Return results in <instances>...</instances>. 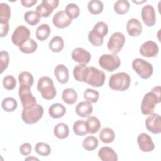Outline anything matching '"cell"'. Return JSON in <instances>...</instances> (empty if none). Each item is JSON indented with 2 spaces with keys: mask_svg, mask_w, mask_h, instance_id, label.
Here are the masks:
<instances>
[{
  "mask_svg": "<svg viewBox=\"0 0 161 161\" xmlns=\"http://www.w3.org/2000/svg\"><path fill=\"white\" fill-rule=\"evenodd\" d=\"M161 101L160 86H155L147 93L141 104V111L143 114L148 115L153 113L156 104Z\"/></svg>",
  "mask_w": 161,
  "mask_h": 161,
  "instance_id": "cell-1",
  "label": "cell"
},
{
  "mask_svg": "<svg viewBox=\"0 0 161 161\" xmlns=\"http://www.w3.org/2000/svg\"><path fill=\"white\" fill-rule=\"evenodd\" d=\"M106 75L103 70L94 67L86 66L82 75V82H86L94 87H99L103 86Z\"/></svg>",
  "mask_w": 161,
  "mask_h": 161,
  "instance_id": "cell-2",
  "label": "cell"
},
{
  "mask_svg": "<svg viewBox=\"0 0 161 161\" xmlns=\"http://www.w3.org/2000/svg\"><path fill=\"white\" fill-rule=\"evenodd\" d=\"M37 89L40 92L42 97L47 100L53 99L57 94L52 79L47 76L42 77L38 79Z\"/></svg>",
  "mask_w": 161,
  "mask_h": 161,
  "instance_id": "cell-3",
  "label": "cell"
},
{
  "mask_svg": "<svg viewBox=\"0 0 161 161\" xmlns=\"http://www.w3.org/2000/svg\"><path fill=\"white\" fill-rule=\"evenodd\" d=\"M131 82L130 75L126 72H118L111 75L109 86L113 90L124 91L128 89Z\"/></svg>",
  "mask_w": 161,
  "mask_h": 161,
  "instance_id": "cell-4",
  "label": "cell"
},
{
  "mask_svg": "<svg viewBox=\"0 0 161 161\" xmlns=\"http://www.w3.org/2000/svg\"><path fill=\"white\" fill-rule=\"evenodd\" d=\"M43 112V107L36 103L31 107L23 108L21 113V118L23 122L26 124H34L42 118Z\"/></svg>",
  "mask_w": 161,
  "mask_h": 161,
  "instance_id": "cell-5",
  "label": "cell"
},
{
  "mask_svg": "<svg viewBox=\"0 0 161 161\" xmlns=\"http://www.w3.org/2000/svg\"><path fill=\"white\" fill-rule=\"evenodd\" d=\"M132 67L138 75L143 79H147L153 74L152 65L142 58H136L132 62Z\"/></svg>",
  "mask_w": 161,
  "mask_h": 161,
  "instance_id": "cell-6",
  "label": "cell"
},
{
  "mask_svg": "<svg viewBox=\"0 0 161 161\" xmlns=\"http://www.w3.org/2000/svg\"><path fill=\"white\" fill-rule=\"evenodd\" d=\"M99 65L108 72H113L121 65V60L115 54H103L99 59Z\"/></svg>",
  "mask_w": 161,
  "mask_h": 161,
  "instance_id": "cell-7",
  "label": "cell"
},
{
  "mask_svg": "<svg viewBox=\"0 0 161 161\" xmlns=\"http://www.w3.org/2000/svg\"><path fill=\"white\" fill-rule=\"evenodd\" d=\"M125 43V37L121 32H115L110 36L107 46L109 51L116 55L122 49Z\"/></svg>",
  "mask_w": 161,
  "mask_h": 161,
  "instance_id": "cell-8",
  "label": "cell"
},
{
  "mask_svg": "<svg viewBox=\"0 0 161 161\" xmlns=\"http://www.w3.org/2000/svg\"><path fill=\"white\" fill-rule=\"evenodd\" d=\"M18 94L23 108H27L36 104V100L30 91V87L20 85Z\"/></svg>",
  "mask_w": 161,
  "mask_h": 161,
  "instance_id": "cell-9",
  "label": "cell"
},
{
  "mask_svg": "<svg viewBox=\"0 0 161 161\" xmlns=\"http://www.w3.org/2000/svg\"><path fill=\"white\" fill-rule=\"evenodd\" d=\"M58 0H43L36 8V12L40 17L47 18L58 6Z\"/></svg>",
  "mask_w": 161,
  "mask_h": 161,
  "instance_id": "cell-10",
  "label": "cell"
},
{
  "mask_svg": "<svg viewBox=\"0 0 161 161\" xmlns=\"http://www.w3.org/2000/svg\"><path fill=\"white\" fill-rule=\"evenodd\" d=\"M30 31L29 29L23 25H20L16 27L13 33L11 41L14 45L19 47L30 38Z\"/></svg>",
  "mask_w": 161,
  "mask_h": 161,
  "instance_id": "cell-11",
  "label": "cell"
},
{
  "mask_svg": "<svg viewBox=\"0 0 161 161\" xmlns=\"http://www.w3.org/2000/svg\"><path fill=\"white\" fill-rule=\"evenodd\" d=\"M145 127L150 132L158 134L161 132L160 116L157 113H151L145 119Z\"/></svg>",
  "mask_w": 161,
  "mask_h": 161,
  "instance_id": "cell-12",
  "label": "cell"
},
{
  "mask_svg": "<svg viewBox=\"0 0 161 161\" xmlns=\"http://www.w3.org/2000/svg\"><path fill=\"white\" fill-rule=\"evenodd\" d=\"M158 52L157 44L152 40L146 41L140 47V53L145 57H155Z\"/></svg>",
  "mask_w": 161,
  "mask_h": 161,
  "instance_id": "cell-13",
  "label": "cell"
},
{
  "mask_svg": "<svg viewBox=\"0 0 161 161\" xmlns=\"http://www.w3.org/2000/svg\"><path fill=\"white\" fill-rule=\"evenodd\" d=\"M142 18L144 23L148 26H152L155 24L156 16L154 8L150 4L144 6L141 11Z\"/></svg>",
  "mask_w": 161,
  "mask_h": 161,
  "instance_id": "cell-14",
  "label": "cell"
},
{
  "mask_svg": "<svg viewBox=\"0 0 161 161\" xmlns=\"http://www.w3.org/2000/svg\"><path fill=\"white\" fill-rule=\"evenodd\" d=\"M139 148L145 152H150L154 150L155 144L151 137L147 133H140L137 138Z\"/></svg>",
  "mask_w": 161,
  "mask_h": 161,
  "instance_id": "cell-15",
  "label": "cell"
},
{
  "mask_svg": "<svg viewBox=\"0 0 161 161\" xmlns=\"http://www.w3.org/2000/svg\"><path fill=\"white\" fill-rule=\"evenodd\" d=\"M70 19L64 11L57 12L52 18V22L55 26L58 28H64L68 27L72 23Z\"/></svg>",
  "mask_w": 161,
  "mask_h": 161,
  "instance_id": "cell-16",
  "label": "cell"
},
{
  "mask_svg": "<svg viewBox=\"0 0 161 161\" xmlns=\"http://www.w3.org/2000/svg\"><path fill=\"white\" fill-rule=\"evenodd\" d=\"M72 58L80 64H87L91 60L90 53L82 48H76L72 52Z\"/></svg>",
  "mask_w": 161,
  "mask_h": 161,
  "instance_id": "cell-17",
  "label": "cell"
},
{
  "mask_svg": "<svg viewBox=\"0 0 161 161\" xmlns=\"http://www.w3.org/2000/svg\"><path fill=\"white\" fill-rule=\"evenodd\" d=\"M126 30L131 36H138L142 32V25L138 19L131 18L127 23Z\"/></svg>",
  "mask_w": 161,
  "mask_h": 161,
  "instance_id": "cell-18",
  "label": "cell"
},
{
  "mask_svg": "<svg viewBox=\"0 0 161 161\" xmlns=\"http://www.w3.org/2000/svg\"><path fill=\"white\" fill-rule=\"evenodd\" d=\"M98 156L103 161H117L118 155L113 148L109 147H103L98 152Z\"/></svg>",
  "mask_w": 161,
  "mask_h": 161,
  "instance_id": "cell-19",
  "label": "cell"
},
{
  "mask_svg": "<svg viewBox=\"0 0 161 161\" xmlns=\"http://www.w3.org/2000/svg\"><path fill=\"white\" fill-rule=\"evenodd\" d=\"M55 76L60 84H66L69 80V70L63 64L57 65L54 69Z\"/></svg>",
  "mask_w": 161,
  "mask_h": 161,
  "instance_id": "cell-20",
  "label": "cell"
},
{
  "mask_svg": "<svg viewBox=\"0 0 161 161\" xmlns=\"http://www.w3.org/2000/svg\"><path fill=\"white\" fill-rule=\"evenodd\" d=\"M93 111V108L91 103L88 101H82L79 103L75 107L76 114L82 118L89 116Z\"/></svg>",
  "mask_w": 161,
  "mask_h": 161,
  "instance_id": "cell-21",
  "label": "cell"
},
{
  "mask_svg": "<svg viewBox=\"0 0 161 161\" xmlns=\"http://www.w3.org/2000/svg\"><path fill=\"white\" fill-rule=\"evenodd\" d=\"M66 113V108L60 103L52 104L48 109V113L53 118H62Z\"/></svg>",
  "mask_w": 161,
  "mask_h": 161,
  "instance_id": "cell-22",
  "label": "cell"
},
{
  "mask_svg": "<svg viewBox=\"0 0 161 161\" xmlns=\"http://www.w3.org/2000/svg\"><path fill=\"white\" fill-rule=\"evenodd\" d=\"M86 123V126L87 133L94 134L97 133L101 127V123L99 119L95 116L89 117Z\"/></svg>",
  "mask_w": 161,
  "mask_h": 161,
  "instance_id": "cell-23",
  "label": "cell"
},
{
  "mask_svg": "<svg viewBox=\"0 0 161 161\" xmlns=\"http://www.w3.org/2000/svg\"><path fill=\"white\" fill-rule=\"evenodd\" d=\"M62 100L68 104H74L77 100V93L72 88H67L63 91L62 94Z\"/></svg>",
  "mask_w": 161,
  "mask_h": 161,
  "instance_id": "cell-24",
  "label": "cell"
},
{
  "mask_svg": "<svg viewBox=\"0 0 161 161\" xmlns=\"http://www.w3.org/2000/svg\"><path fill=\"white\" fill-rule=\"evenodd\" d=\"M55 136L59 139H65L68 137L69 134V129L65 123H59L57 124L53 129Z\"/></svg>",
  "mask_w": 161,
  "mask_h": 161,
  "instance_id": "cell-25",
  "label": "cell"
},
{
  "mask_svg": "<svg viewBox=\"0 0 161 161\" xmlns=\"http://www.w3.org/2000/svg\"><path fill=\"white\" fill-rule=\"evenodd\" d=\"M18 47L19 50L23 53L29 54L32 53L36 50L38 48V44L33 39L30 38Z\"/></svg>",
  "mask_w": 161,
  "mask_h": 161,
  "instance_id": "cell-26",
  "label": "cell"
},
{
  "mask_svg": "<svg viewBox=\"0 0 161 161\" xmlns=\"http://www.w3.org/2000/svg\"><path fill=\"white\" fill-rule=\"evenodd\" d=\"M50 32L51 30L48 24H42L36 28V37L40 41H44L48 38Z\"/></svg>",
  "mask_w": 161,
  "mask_h": 161,
  "instance_id": "cell-27",
  "label": "cell"
},
{
  "mask_svg": "<svg viewBox=\"0 0 161 161\" xmlns=\"http://www.w3.org/2000/svg\"><path fill=\"white\" fill-rule=\"evenodd\" d=\"M115 138V133L113 129L110 128H104L99 133V138L101 141L104 143H111Z\"/></svg>",
  "mask_w": 161,
  "mask_h": 161,
  "instance_id": "cell-28",
  "label": "cell"
},
{
  "mask_svg": "<svg viewBox=\"0 0 161 161\" xmlns=\"http://www.w3.org/2000/svg\"><path fill=\"white\" fill-rule=\"evenodd\" d=\"M64 47V42L61 36H55L49 42V48L53 52H60Z\"/></svg>",
  "mask_w": 161,
  "mask_h": 161,
  "instance_id": "cell-29",
  "label": "cell"
},
{
  "mask_svg": "<svg viewBox=\"0 0 161 161\" xmlns=\"http://www.w3.org/2000/svg\"><path fill=\"white\" fill-rule=\"evenodd\" d=\"M88 40L94 46L99 47L103 43L104 36L101 33L92 29L88 34Z\"/></svg>",
  "mask_w": 161,
  "mask_h": 161,
  "instance_id": "cell-30",
  "label": "cell"
},
{
  "mask_svg": "<svg viewBox=\"0 0 161 161\" xmlns=\"http://www.w3.org/2000/svg\"><path fill=\"white\" fill-rule=\"evenodd\" d=\"M104 8V5L102 1L99 0H91L89 1L87 9L89 11L94 15L100 14Z\"/></svg>",
  "mask_w": 161,
  "mask_h": 161,
  "instance_id": "cell-31",
  "label": "cell"
},
{
  "mask_svg": "<svg viewBox=\"0 0 161 161\" xmlns=\"http://www.w3.org/2000/svg\"><path fill=\"white\" fill-rule=\"evenodd\" d=\"M98 140L93 136H87L82 142L83 148L87 151H92L95 150L98 146Z\"/></svg>",
  "mask_w": 161,
  "mask_h": 161,
  "instance_id": "cell-32",
  "label": "cell"
},
{
  "mask_svg": "<svg viewBox=\"0 0 161 161\" xmlns=\"http://www.w3.org/2000/svg\"><path fill=\"white\" fill-rule=\"evenodd\" d=\"M130 3L126 0H118L114 4V10L118 14L126 13L130 9Z\"/></svg>",
  "mask_w": 161,
  "mask_h": 161,
  "instance_id": "cell-33",
  "label": "cell"
},
{
  "mask_svg": "<svg viewBox=\"0 0 161 161\" xmlns=\"http://www.w3.org/2000/svg\"><path fill=\"white\" fill-rule=\"evenodd\" d=\"M18 80L20 83V85L26 86L30 87L33 86L34 82L32 74L27 71L22 72L19 74Z\"/></svg>",
  "mask_w": 161,
  "mask_h": 161,
  "instance_id": "cell-34",
  "label": "cell"
},
{
  "mask_svg": "<svg viewBox=\"0 0 161 161\" xmlns=\"http://www.w3.org/2000/svg\"><path fill=\"white\" fill-rule=\"evenodd\" d=\"M18 103L15 99L13 97H6L1 103L2 108L6 112L14 111L17 108Z\"/></svg>",
  "mask_w": 161,
  "mask_h": 161,
  "instance_id": "cell-35",
  "label": "cell"
},
{
  "mask_svg": "<svg viewBox=\"0 0 161 161\" xmlns=\"http://www.w3.org/2000/svg\"><path fill=\"white\" fill-rule=\"evenodd\" d=\"M40 16L38 14L34 11H28L26 12L24 14L25 21L29 25L31 26H35L37 25L40 21Z\"/></svg>",
  "mask_w": 161,
  "mask_h": 161,
  "instance_id": "cell-36",
  "label": "cell"
},
{
  "mask_svg": "<svg viewBox=\"0 0 161 161\" xmlns=\"http://www.w3.org/2000/svg\"><path fill=\"white\" fill-rule=\"evenodd\" d=\"M11 17V8L4 3L0 4V22H9Z\"/></svg>",
  "mask_w": 161,
  "mask_h": 161,
  "instance_id": "cell-37",
  "label": "cell"
},
{
  "mask_svg": "<svg viewBox=\"0 0 161 161\" xmlns=\"http://www.w3.org/2000/svg\"><path fill=\"white\" fill-rule=\"evenodd\" d=\"M99 93L97 91L92 89H87L84 92V98L86 101L91 103H95L97 101Z\"/></svg>",
  "mask_w": 161,
  "mask_h": 161,
  "instance_id": "cell-38",
  "label": "cell"
},
{
  "mask_svg": "<svg viewBox=\"0 0 161 161\" xmlns=\"http://www.w3.org/2000/svg\"><path fill=\"white\" fill-rule=\"evenodd\" d=\"M65 12L70 19L77 18L79 16L80 9L79 6L74 3L68 4L65 9Z\"/></svg>",
  "mask_w": 161,
  "mask_h": 161,
  "instance_id": "cell-39",
  "label": "cell"
},
{
  "mask_svg": "<svg viewBox=\"0 0 161 161\" xmlns=\"http://www.w3.org/2000/svg\"><path fill=\"white\" fill-rule=\"evenodd\" d=\"M73 131L74 133L79 136H83L87 133L86 123L84 120H77L73 125Z\"/></svg>",
  "mask_w": 161,
  "mask_h": 161,
  "instance_id": "cell-40",
  "label": "cell"
},
{
  "mask_svg": "<svg viewBox=\"0 0 161 161\" xmlns=\"http://www.w3.org/2000/svg\"><path fill=\"white\" fill-rule=\"evenodd\" d=\"M36 152L42 156H48L51 153L50 146L43 142H38L35 147Z\"/></svg>",
  "mask_w": 161,
  "mask_h": 161,
  "instance_id": "cell-41",
  "label": "cell"
},
{
  "mask_svg": "<svg viewBox=\"0 0 161 161\" xmlns=\"http://www.w3.org/2000/svg\"><path fill=\"white\" fill-rule=\"evenodd\" d=\"M3 87L7 90H13L16 85V79L10 75L5 76L3 79Z\"/></svg>",
  "mask_w": 161,
  "mask_h": 161,
  "instance_id": "cell-42",
  "label": "cell"
},
{
  "mask_svg": "<svg viewBox=\"0 0 161 161\" xmlns=\"http://www.w3.org/2000/svg\"><path fill=\"white\" fill-rule=\"evenodd\" d=\"M9 62V53L6 51H1L0 53V72L3 73V71L7 69Z\"/></svg>",
  "mask_w": 161,
  "mask_h": 161,
  "instance_id": "cell-43",
  "label": "cell"
},
{
  "mask_svg": "<svg viewBox=\"0 0 161 161\" xmlns=\"http://www.w3.org/2000/svg\"><path fill=\"white\" fill-rule=\"evenodd\" d=\"M93 30L98 31L104 37L108 34V27L107 25L103 21H99L97 22L93 27Z\"/></svg>",
  "mask_w": 161,
  "mask_h": 161,
  "instance_id": "cell-44",
  "label": "cell"
},
{
  "mask_svg": "<svg viewBox=\"0 0 161 161\" xmlns=\"http://www.w3.org/2000/svg\"><path fill=\"white\" fill-rule=\"evenodd\" d=\"M32 147L31 145L28 143H25L22 144L19 147V152L21 155L26 156L31 152Z\"/></svg>",
  "mask_w": 161,
  "mask_h": 161,
  "instance_id": "cell-45",
  "label": "cell"
},
{
  "mask_svg": "<svg viewBox=\"0 0 161 161\" xmlns=\"http://www.w3.org/2000/svg\"><path fill=\"white\" fill-rule=\"evenodd\" d=\"M9 28V22H0V36L4 37L7 35Z\"/></svg>",
  "mask_w": 161,
  "mask_h": 161,
  "instance_id": "cell-46",
  "label": "cell"
},
{
  "mask_svg": "<svg viewBox=\"0 0 161 161\" xmlns=\"http://www.w3.org/2000/svg\"><path fill=\"white\" fill-rule=\"evenodd\" d=\"M37 3V0H22L21 1V4L27 8H30L35 5Z\"/></svg>",
  "mask_w": 161,
  "mask_h": 161,
  "instance_id": "cell-47",
  "label": "cell"
},
{
  "mask_svg": "<svg viewBox=\"0 0 161 161\" xmlns=\"http://www.w3.org/2000/svg\"><path fill=\"white\" fill-rule=\"evenodd\" d=\"M32 158H33V159H35V160H38V158H30V157L26 158V160H28V159H30V160H31V159H32Z\"/></svg>",
  "mask_w": 161,
  "mask_h": 161,
  "instance_id": "cell-48",
  "label": "cell"
}]
</instances>
